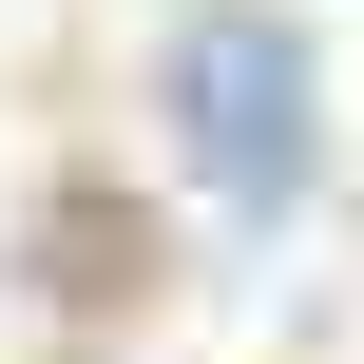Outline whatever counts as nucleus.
Segmentation results:
<instances>
[{
    "label": "nucleus",
    "mask_w": 364,
    "mask_h": 364,
    "mask_svg": "<svg viewBox=\"0 0 364 364\" xmlns=\"http://www.w3.org/2000/svg\"><path fill=\"white\" fill-rule=\"evenodd\" d=\"M173 115L211 134L230 192H288V173H307V38H269V19H192V38H173Z\"/></svg>",
    "instance_id": "nucleus-1"
}]
</instances>
